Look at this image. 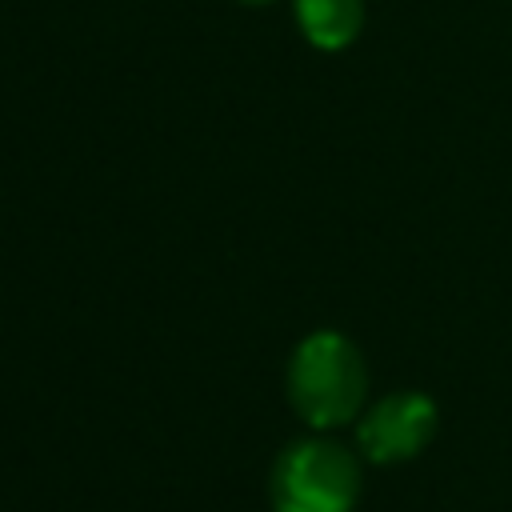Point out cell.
<instances>
[{
  "label": "cell",
  "mask_w": 512,
  "mask_h": 512,
  "mask_svg": "<svg viewBox=\"0 0 512 512\" xmlns=\"http://www.w3.org/2000/svg\"><path fill=\"white\" fill-rule=\"evenodd\" d=\"M284 384H288L292 412L308 428L324 432V428L348 424L360 412L368 392V372H364L360 348L344 332L316 328L292 348Z\"/></svg>",
  "instance_id": "1"
},
{
  "label": "cell",
  "mask_w": 512,
  "mask_h": 512,
  "mask_svg": "<svg viewBox=\"0 0 512 512\" xmlns=\"http://www.w3.org/2000/svg\"><path fill=\"white\" fill-rule=\"evenodd\" d=\"M268 492L272 512H352L360 496V464L344 444L308 436L276 456Z\"/></svg>",
  "instance_id": "2"
},
{
  "label": "cell",
  "mask_w": 512,
  "mask_h": 512,
  "mask_svg": "<svg viewBox=\"0 0 512 512\" xmlns=\"http://www.w3.org/2000/svg\"><path fill=\"white\" fill-rule=\"evenodd\" d=\"M432 436H436V404L424 392H392L376 400L356 424V444L372 464L412 460Z\"/></svg>",
  "instance_id": "3"
},
{
  "label": "cell",
  "mask_w": 512,
  "mask_h": 512,
  "mask_svg": "<svg viewBox=\"0 0 512 512\" xmlns=\"http://www.w3.org/2000/svg\"><path fill=\"white\" fill-rule=\"evenodd\" d=\"M304 40L320 52L348 48L364 28V0H292Z\"/></svg>",
  "instance_id": "4"
},
{
  "label": "cell",
  "mask_w": 512,
  "mask_h": 512,
  "mask_svg": "<svg viewBox=\"0 0 512 512\" xmlns=\"http://www.w3.org/2000/svg\"><path fill=\"white\" fill-rule=\"evenodd\" d=\"M240 4H268V0H240Z\"/></svg>",
  "instance_id": "5"
}]
</instances>
